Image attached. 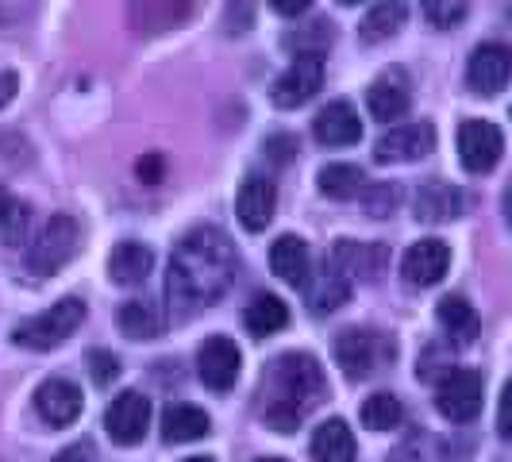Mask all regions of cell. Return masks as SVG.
Here are the masks:
<instances>
[{
    "mask_svg": "<svg viewBox=\"0 0 512 462\" xmlns=\"http://www.w3.org/2000/svg\"><path fill=\"white\" fill-rule=\"evenodd\" d=\"M235 282V247L220 228H197L178 243L166 270V305L174 320L201 316Z\"/></svg>",
    "mask_w": 512,
    "mask_h": 462,
    "instance_id": "cell-1",
    "label": "cell"
},
{
    "mask_svg": "<svg viewBox=\"0 0 512 462\" xmlns=\"http://www.w3.org/2000/svg\"><path fill=\"white\" fill-rule=\"evenodd\" d=\"M274 370V393L266 401V424L282 436H293L301 428L308 412L324 401V370L312 355H301V351H289L282 359L270 366Z\"/></svg>",
    "mask_w": 512,
    "mask_h": 462,
    "instance_id": "cell-2",
    "label": "cell"
},
{
    "mask_svg": "<svg viewBox=\"0 0 512 462\" xmlns=\"http://www.w3.org/2000/svg\"><path fill=\"white\" fill-rule=\"evenodd\" d=\"M81 320H85V305H81L77 297H66V301L51 305L47 312L31 316L24 324H16L12 343H16V347H31V351H54L62 339H70V335L77 332Z\"/></svg>",
    "mask_w": 512,
    "mask_h": 462,
    "instance_id": "cell-3",
    "label": "cell"
},
{
    "mask_svg": "<svg viewBox=\"0 0 512 462\" xmlns=\"http://www.w3.org/2000/svg\"><path fill=\"white\" fill-rule=\"evenodd\" d=\"M77 239H81V231H77L74 216H51L47 228L39 231L35 243L27 247V270H31L35 278L58 274V270L77 255Z\"/></svg>",
    "mask_w": 512,
    "mask_h": 462,
    "instance_id": "cell-4",
    "label": "cell"
},
{
    "mask_svg": "<svg viewBox=\"0 0 512 462\" xmlns=\"http://www.w3.org/2000/svg\"><path fill=\"white\" fill-rule=\"evenodd\" d=\"M436 409L451 424H470L482 412V374L470 366H451L436 389Z\"/></svg>",
    "mask_w": 512,
    "mask_h": 462,
    "instance_id": "cell-5",
    "label": "cell"
},
{
    "mask_svg": "<svg viewBox=\"0 0 512 462\" xmlns=\"http://www.w3.org/2000/svg\"><path fill=\"white\" fill-rule=\"evenodd\" d=\"M389 343L385 335L366 332V328H347L335 339V362L347 370V378H366V374H378L385 362H389Z\"/></svg>",
    "mask_w": 512,
    "mask_h": 462,
    "instance_id": "cell-6",
    "label": "cell"
},
{
    "mask_svg": "<svg viewBox=\"0 0 512 462\" xmlns=\"http://www.w3.org/2000/svg\"><path fill=\"white\" fill-rule=\"evenodd\" d=\"M320 85H324V54H297L293 66L274 81L270 101L289 112V108H301L305 101H312L320 93Z\"/></svg>",
    "mask_w": 512,
    "mask_h": 462,
    "instance_id": "cell-7",
    "label": "cell"
},
{
    "mask_svg": "<svg viewBox=\"0 0 512 462\" xmlns=\"http://www.w3.org/2000/svg\"><path fill=\"white\" fill-rule=\"evenodd\" d=\"M505 154V135L489 120H466L459 128V158L470 174H489Z\"/></svg>",
    "mask_w": 512,
    "mask_h": 462,
    "instance_id": "cell-8",
    "label": "cell"
},
{
    "mask_svg": "<svg viewBox=\"0 0 512 462\" xmlns=\"http://www.w3.org/2000/svg\"><path fill=\"white\" fill-rule=\"evenodd\" d=\"M512 81V51L505 43H482L466 62V85L478 97H497Z\"/></svg>",
    "mask_w": 512,
    "mask_h": 462,
    "instance_id": "cell-9",
    "label": "cell"
},
{
    "mask_svg": "<svg viewBox=\"0 0 512 462\" xmlns=\"http://www.w3.org/2000/svg\"><path fill=\"white\" fill-rule=\"evenodd\" d=\"M147 428H151V401L143 393H135V389L120 393L104 412V432L120 447H135L139 439L147 436Z\"/></svg>",
    "mask_w": 512,
    "mask_h": 462,
    "instance_id": "cell-10",
    "label": "cell"
},
{
    "mask_svg": "<svg viewBox=\"0 0 512 462\" xmlns=\"http://www.w3.org/2000/svg\"><path fill=\"white\" fill-rule=\"evenodd\" d=\"M436 147V128L428 124V120H416V124H397V128H389L374 143V158L389 166V162H416V158H424V154Z\"/></svg>",
    "mask_w": 512,
    "mask_h": 462,
    "instance_id": "cell-11",
    "label": "cell"
},
{
    "mask_svg": "<svg viewBox=\"0 0 512 462\" xmlns=\"http://www.w3.org/2000/svg\"><path fill=\"white\" fill-rule=\"evenodd\" d=\"M197 370L201 382L216 393H228L235 378H239V347L231 343L228 335H212L205 347L197 351Z\"/></svg>",
    "mask_w": 512,
    "mask_h": 462,
    "instance_id": "cell-12",
    "label": "cell"
},
{
    "mask_svg": "<svg viewBox=\"0 0 512 462\" xmlns=\"http://www.w3.org/2000/svg\"><path fill=\"white\" fill-rule=\"evenodd\" d=\"M447 266H451V247H447L443 239H420V243H412L409 251H405V258H401L405 282L420 285V289L443 282Z\"/></svg>",
    "mask_w": 512,
    "mask_h": 462,
    "instance_id": "cell-13",
    "label": "cell"
},
{
    "mask_svg": "<svg viewBox=\"0 0 512 462\" xmlns=\"http://www.w3.org/2000/svg\"><path fill=\"white\" fill-rule=\"evenodd\" d=\"M366 104H370V116H374L378 124H393V120H401L412 104L409 77L401 74V70H385V74L366 89Z\"/></svg>",
    "mask_w": 512,
    "mask_h": 462,
    "instance_id": "cell-14",
    "label": "cell"
},
{
    "mask_svg": "<svg viewBox=\"0 0 512 462\" xmlns=\"http://www.w3.org/2000/svg\"><path fill=\"white\" fill-rule=\"evenodd\" d=\"M274 208H278V189L274 181L251 174V178L239 185V197H235V212H239V224L247 231H262L274 220Z\"/></svg>",
    "mask_w": 512,
    "mask_h": 462,
    "instance_id": "cell-15",
    "label": "cell"
},
{
    "mask_svg": "<svg viewBox=\"0 0 512 462\" xmlns=\"http://www.w3.org/2000/svg\"><path fill=\"white\" fill-rule=\"evenodd\" d=\"M35 412L51 424V428H66L81 416V389L66 378H47L35 389Z\"/></svg>",
    "mask_w": 512,
    "mask_h": 462,
    "instance_id": "cell-16",
    "label": "cell"
},
{
    "mask_svg": "<svg viewBox=\"0 0 512 462\" xmlns=\"http://www.w3.org/2000/svg\"><path fill=\"white\" fill-rule=\"evenodd\" d=\"M312 131H316V139H320L324 147H351V143L362 139V120H359V112H355V104L332 101L316 112Z\"/></svg>",
    "mask_w": 512,
    "mask_h": 462,
    "instance_id": "cell-17",
    "label": "cell"
},
{
    "mask_svg": "<svg viewBox=\"0 0 512 462\" xmlns=\"http://www.w3.org/2000/svg\"><path fill=\"white\" fill-rule=\"evenodd\" d=\"M462 208H466V197L447 181H424L412 197V212L424 224H447V220L462 216Z\"/></svg>",
    "mask_w": 512,
    "mask_h": 462,
    "instance_id": "cell-18",
    "label": "cell"
},
{
    "mask_svg": "<svg viewBox=\"0 0 512 462\" xmlns=\"http://www.w3.org/2000/svg\"><path fill=\"white\" fill-rule=\"evenodd\" d=\"M312 258H308V243L297 235H278L274 247H270V270L293 289H308L312 274H308Z\"/></svg>",
    "mask_w": 512,
    "mask_h": 462,
    "instance_id": "cell-19",
    "label": "cell"
},
{
    "mask_svg": "<svg viewBox=\"0 0 512 462\" xmlns=\"http://www.w3.org/2000/svg\"><path fill=\"white\" fill-rule=\"evenodd\" d=\"M332 266L343 278H378L385 266V247L382 243H351V239H339L332 247Z\"/></svg>",
    "mask_w": 512,
    "mask_h": 462,
    "instance_id": "cell-20",
    "label": "cell"
},
{
    "mask_svg": "<svg viewBox=\"0 0 512 462\" xmlns=\"http://www.w3.org/2000/svg\"><path fill=\"white\" fill-rule=\"evenodd\" d=\"M151 270H154V251L143 247V243H135V239L112 247V255H108V278L116 285H139Z\"/></svg>",
    "mask_w": 512,
    "mask_h": 462,
    "instance_id": "cell-21",
    "label": "cell"
},
{
    "mask_svg": "<svg viewBox=\"0 0 512 462\" xmlns=\"http://www.w3.org/2000/svg\"><path fill=\"white\" fill-rule=\"evenodd\" d=\"M312 459L316 462H355V432L347 420H324L312 432Z\"/></svg>",
    "mask_w": 512,
    "mask_h": 462,
    "instance_id": "cell-22",
    "label": "cell"
},
{
    "mask_svg": "<svg viewBox=\"0 0 512 462\" xmlns=\"http://www.w3.org/2000/svg\"><path fill=\"white\" fill-rule=\"evenodd\" d=\"M439 324H443V332L451 335V343H459V347H466V343H474L478 339V332H482V324H478V312L470 308V301L466 297H459V293H451V297H443L436 308Z\"/></svg>",
    "mask_w": 512,
    "mask_h": 462,
    "instance_id": "cell-23",
    "label": "cell"
},
{
    "mask_svg": "<svg viewBox=\"0 0 512 462\" xmlns=\"http://www.w3.org/2000/svg\"><path fill=\"white\" fill-rule=\"evenodd\" d=\"M208 412L197 405H170L162 416V439L166 443H193L208 436Z\"/></svg>",
    "mask_w": 512,
    "mask_h": 462,
    "instance_id": "cell-24",
    "label": "cell"
},
{
    "mask_svg": "<svg viewBox=\"0 0 512 462\" xmlns=\"http://www.w3.org/2000/svg\"><path fill=\"white\" fill-rule=\"evenodd\" d=\"M347 297H351V282L335 266H328L320 278L308 282V308H312V316H328L335 308H343Z\"/></svg>",
    "mask_w": 512,
    "mask_h": 462,
    "instance_id": "cell-25",
    "label": "cell"
},
{
    "mask_svg": "<svg viewBox=\"0 0 512 462\" xmlns=\"http://www.w3.org/2000/svg\"><path fill=\"white\" fill-rule=\"evenodd\" d=\"M316 185H320V193L328 201H351V197L366 193V174H362L359 166H351V162H332V166L320 170Z\"/></svg>",
    "mask_w": 512,
    "mask_h": 462,
    "instance_id": "cell-26",
    "label": "cell"
},
{
    "mask_svg": "<svg viewBox=\"0 0 512 462\" xmlns=\"http://www.w3.org/2000/svg\"><path fill=\"white\" fill-rule=\"evenodd\" d=\"M243 324H247L251 335H274L289 324V308L274 293H258L255 301L247 305V312H243Z\"/></svg>",
    "mask_w": 512,
    "mask_h": 462,
    "instance_id": "cell-27",
    "label": "cell"
},
{
    "mask_svg": "<svg viewBox=\"0 0 512 462\" xmlns=\"http://www.w3.org/2000/svg\"><path fill=\"white\" fill-rule=\"evenodd\" d=\"M409 20V8L401 4V0H382V4H374V8H366V16H362V43H382L389 39L397 27Z\"/></svg>",
    "mask_w": 512,
    "mask_h": 462,
    "instance_id": "cell-28",
    "label": "cell"
},
{
    "mask_svg": "<svg viewBox=\"0 0 512 462\" xmlns=\"http://www.w3.org/2000/svg\"><path fill=\"white\" fill-rule=\"evenodd\" d=\"M116 324H120V332L128 335V339H154V335L162 332V316H158V308L147 305V301H128V305H120L116 312Z\"/></svg>",
    "mask_w": 512,
    "mask_h": 462,
    "instance_id": "cell-29",
    "label": "cell"
},
{
    "mask_svg": "<svg viewBox=\"0 0 512 462\" xmlns=\"http://www.w3.org/2000/svg\"><path fill=\"white\" fill-rule=\"evenodd\" d=\"M401 401L393 397V393H374V397H366V405H362V424L370 428V432H389V428H397L401 424Z\"/></svg>",
    "mask_w": 512,
    "mask_h": 462,
    "instance_id": "cell-30",
    "label": "cell"
},
{
    "mask_svg": "<svg viewBox=\"0 0 512 462\" xmlns=\"http://www.w3.org/2000/svg\"><path fill=\"white\" fill-rule=\"evenodd\" d=\"M185 4H139L135 8V20H143L147 16V24H143V31H166L170 24H178V20H185Z\"/></svg>",
    "mask_w": 512,
    "mask_h": 462,
    "instance_id": "cell-31",
    "label": "cell"
},
{
    "mask_svg": "<svg viewBox=\"0 0 512 462\" xmlns=\"http://www.w3.org/2000/svg\"><path fill=\"white\" fill-rule=\"evenodd\" d=\"M401 201V193H397V185H389V181H378V185H366V193H362V205L366 212L374 216V220H385L393 208Z\"/></svg>",
    "mask_w": 512,
    "mask_h": 462,
    "instance_id": "cell-32",
    "label": "cell"
},
{
    "mask_svg": "<svg viewBox=\"0 0 512 462\" xmlns=\"http://www.w3.org/2000/svg\"><path fill=\"white\" fill-rule=\"evenodd\" d=\"M424 16H428V24L439 27V31H451L455 24L466 20V4H462V0H428V4H424Z\"/></svg>",
    "mask_w": 512,
    "mask_h": 462,
    "instance_id": "cell-33",
    "label": "cell"
},
{
    "mask_svg": "<svg viewBox=\"0 0 512 462\" xmlns=\"http://www.w3.org/2000/svg\"><path fill=\"white\" fill-rule=\"evenodd\" d=\"M85 366H89V374H93L97 385H112L120 378V359H116L112 351H101V347L85 351Z\"/></svg>",
    "mask_w": 512,
    "mask_h": 462,
    "instance_id": "cell-34",
    "label": "cell"
},
{
    "mask_svg": "<svg viewBox=\"0 0 512 462\" xmlns=\"http://www.w3.org/2000/svg\"><path fill=\"white\" fill-rule=\"evenodd\" d=\"M27 220H31V212H27V205H16L8 208V216L0 220V243L4 247H20L24 243V235H27Z\"/></svg>",
    "mask_w": 512,
    "mask_h": 462,
    "instance_id": "cell-35",
    "label": "cell"
},
{
    "mask_svg": "<svg viewBox=\"0 0 512 462\" xmlns=\"http://www.w3.org/2000/svg\"><path fill=\"white\" fill-rule=\"evenodd\" d=\"M497 432H501V439H509L512 443V378L505 382V389H501V405H497Z\"/></svg>",
    "mask_w": 512,
    "mask_h": 462,
    "instance_id": "cell-36",
    "label": "cell"
},
{
    "mask_svg": "<svg viewBox=\"0 0 512 462\" xmlns=\"http://www.w3.org/2000/svg\"><path fill=\"white\" fill-rule=\"evenodd\" d=\"M266 151H270V158H278V162H289L297 154V139L293 135H270L266 139Z\"/></svg>",
    "mask_w": 512,
    "mask_h": 462,
    "instance_id": "cell-37",
    "label": "cell"
},
{
    "mask_svg": "<svg viewBox=\"0 0 512 462\" xmlns=\"http://www.w3.org/2000/svg\"><path fill=\"white\" fill-rule=\"evenodd\" d=\"M158 174H162V158H158V154H147V158L139 162V178L158 181Z\"/></svg>",
    "mask_w": 512,
    "mask_h": 462,
    "instance_id": "cell-38",
    "label": "cell"
},
{
    "mask_svg": "<svg viewBox=\"0 0 512 462\" xmlns=\"http://www.w3.org/2000/svg\"><path fill=\"white\" fill-rule=\"evenodd\" d=\"M274 12L278 16H305L308 0H274Z\"/></svg>",
    "mask_w": 512,
    "mask_h": 462,
    "instance_id": "cell-39",
    "label": "cell"
},
{
    "mask_svg": "<svg viewBox=\"0 0 512 462\" xmlns=\"http://www.w3.org/2000/svg\"><path fill=\"white\" fill-rule=\"evenodd\" d=\"M16 89H20V81H16V74H0V108H4V104H12V97H16Z\"/></svg>",
    "mask_w": 512,
    "mask_h": 462,
    "instance_id": "cell-40",
    "label": "cell"
},
{
    "mask_svg": "<svg viewBox=\"0 0 512 462\" xmlns=\"http://www.w3.org/2000/svg\"><path fill=\"white\" fill-rule=\"evenodd\" d=\"M12 205H16V197H12V193H8L4 185H0V220L8 216V208H12Z\"/></svg>",
    "mask_w": 512,
    "mask_h": 462,
    "instance_id": "cell-41",
    "label": "cell"
},
{
    "mask_svg": "<svg viewBox=\"0 0 512 462\" xmlns=\"http://www.w3.org/2000/svg\"><path fill=\"white\" fill-rule=\"evenodd\" d=\"M54 462H85V451H81V447H70V451H62Z\"/></svg>",
    "mask_w": 512,
    "mask_h": 462,
    "instance_id": "cell-42",
    "label": "cell"
},
{
    "mask_svg": "<svg viewBox=\"0 0 512 462\" xmlns=\"http://www.w3.org/2000/svg\"><path fill=\"white\" fill-rule=\"evenodd\" d=\"M505 220H509V228H512V189L505 193Z\"/></svg>",
    "mask_w": 512,
    "mask_h": 462,
    "instance_id": "cell-43",
    "label": "cell"
},
{
    "mask_svg": "<svg viewBox=\"0 0 512 462\" xmlns=\"http://www.w3.org/2000/svg\"><path fill=\"white\" fill-rule=\"evenodd\" d=\"M185 462H212L208 455H193V459H185Z\"/></svg>",
    "mask_w": 512,
    "mask_h": 462,
    "instance_id": "cell-44",
    "label": "cell"
},
{
    "mask_svg": "<svg viewBox=\"0 0 512 462\" xmlns=\"http://www.w3.org/2000/svg\"><path fill=\"white\" fill-rule=\"evenodd\" d=\"M258 462H289V459H258Z\"/></svg>",
    "mask_w": 512,
    "mask_h": 462,
    "instance_id": "cell-45",
    "label": "cell"
}]
</instances>
